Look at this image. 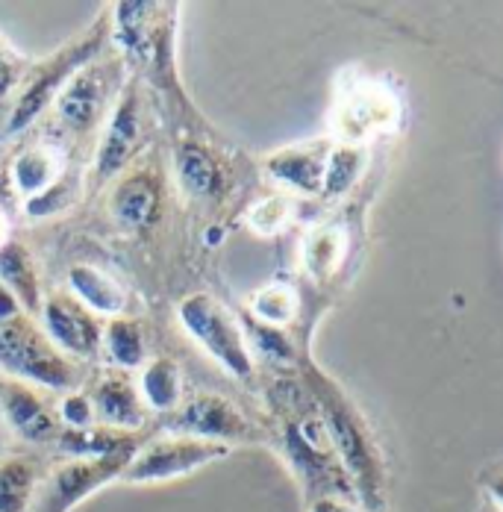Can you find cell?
Segmentation results:
<instances>
[{"label":"cell","mask_w":503,"mask_h":512,"mask_svg":"<svg viewBox=\"0 0 503 512\" xmlns=\"http://www.w3.org/2000/svg\"><path fill=\"white\" fill-rule=\"evenodd\" d=\"M298 377L306 386L315 410L321 415L330 445L339 457L342 471L348 474L359 504L368 512H383L386 507V457L365 415L353 398L312 359L303 354L298 362Z\"/></svg>","instance_id":"obj_1"},{"label":"cell","mask_w":503,"mask_h":512,"mask_svg":"<svg viewBox=\"0 0 503 512\" xmlns=\"http://www.w3.org/2000/svg\"><path fill=\"white\" fill-rule=\"evenodd\" d=\"M109 42V12H101L80 36H74L68 45H62L59 51L51 53L42 62H30L18 92L12 95V103L6 106L3 124H0V136L3 139H15L21 133H27L48 109H51L59 92L65 89V83L86 68L89 62H95Z\"/></svg>","instance_id":"obj_2"},{"label":"cell","mask_w":503,"mask_h":512,"mask_svg":"<svg viewBox=\"0 0 503 512\" xmlns=\"http://www.w3.org/2000/svg\"><path fill=\"white\" fill-rule=\"evenodd\" d=\"M403 124L401 92L383 77L348 68L336 83L330 109V139L342 145L368 148L374 139L398 133Z\"/></svg>","instance_id":"obj_3"},{"label":"cell","mask_w":503,"mask_h":512,"mask_svg":"<svg viewBox=\"0 0 503 512\" xmlns=\"http://www.w3.org/2000/svg\"><path fill=\"white\" fill-rule=\"evenodd\" d=\"M177 321L186 336L215 365H221L236 380H251L256 359L248 345L242 318L209 292H192L177 304Z\"/></svg>","instance_id":"obj_4"},{"label":"cell","mask_w":503,"mask_h":512,"mask_svg":"<svg viewBox=\"0 0 503 512\" xmlns=\"http://www.w3.org/2000/svg\"><path fill=\"white\" fill-rule=\"evenodd\" d=\"M0 374L56 392L77 389L80 383L74 359L65 357L27 312L0 324Z\"/></svg>","instance_id":"obj_5"},{"label":"cell","mask_w":503,"mask_h":512,"mask_svg":"<svg viewBox=\"0 0 503 512\" xmlns=\"http://www.w3.org/2000/svg\"><path fill=\"white\" fill-rule=\"evenodd\" d=\"M127 83L124 77V59H95L86 68H80L65 89L59 92V98L53 103V115H56V127L62 139H80L86 133H92L103 121V112H109V106L115 103L121 86Z\"/></svg>","instance_id":"obj_6"},{"label":"cell","mask_w":503,"mask_h":512,"mask_svg":"<svg viewBox=\"0 0 503 512\" xmlns=\"http://www.w3.org/2000/svg\"><path fill=\"white\" fill-rule=\"evenodd\" d=\"M165 427L168 433L195 436V439H206L224 448L262 445L271 439V433L256 418H251L239 404H233L230 398L218 392H195L183 398L177 410L168 412Z\"/></svg>","instance_id":"obj_7"},{"label":"cell","mask_w":503,"mask_h":512,"mask_svg":"<svg viewBox=\"0 0 503 512\" xmlns=\"http://www.w3.org/2000/svg\"><path fill=\"white\" fill-rule=\"evenodd\" d=\"M230 448L183 436V433H165L159 439L142 442L136 454L130 457L127 468L121 471V483L130 486H151V483H168L180 480L186 474H195L212 462L224 460Z\"/></svg>","instance_id":"obj_8"},{"label":"cell","mask_w":503,"mask_h":512,"mask_svg":"<svg viewBox=\"0 0 503 512\" xmlns=\"http://www.w3.org/2000/svg\"><path fill=\"white\" fill-rule=\"evenodd\" d=\"M142 145H145V98H142V83L133 77L130 83L121 86L118 98L109 106L101 145L92 165L95 183L115 180L124 168H130L133 156L139 154Z\"/></svg>","instance_id":"obj_9"},{"label":"cell","mask_w":503,"mask_h":512,"mask_svg":"<svg viewBox=\"0 0 503 512\" xmlns=\"http://www.w3.org/2000/svg\"><path fill=\"white\" fill-rule=\"evenodd\" d=\"M133 454H112V457H83L65 460L56 465L48 480L36 489V512H71L89 501L103 486L121 480Z\"/></svg>","instance_id":"obj_10"},{"label":"cell","mask_w":503,"mask_h":512,"mask_svg":"<svg viewBox=\"0 0 503 512\" xmlns=\"http://www.w3.org/2000/svg\"><path fill=\"white\" fill-rule=\"evenodd\" d=\"M39 315L45 336L68 359H95L101 354L103 321L68 292H53L42 298Z\"/></svg>","instance_id":"obj_11"},{"label":"cell","mask_w":503,"mask_h":512,"mask_svg":"<svg viewBox=\"0 0 503 512\" xmlns=\"http://www.w3.org/2000/svg\"><path fill=\"white\" fill-rule=\"evenodd\" d=\"M109 12V39L118 42L121 53L133 62H151L159 36L177 21V3L121 0Z\"/></svg>","instance_id":"obj_12"},{"label":"cell","mask_w":503,"mask_h":512,"mask_svg":"<svg viewBox=\"0 0 503 512\" xmlns=\"http://www.w3.org/2000/svg\"><path fill=\"white\" fill-rule=\"evenodd\" d=\"M0 410L6 424L30 445H53L62 433L56 404L33 383L0 374Z\"/></svg>","instance_id":"obj_13"},{"label":"cell","mask_w":503,"mask_h":512,"mask_svg":"<svg viewBox=\"0 0 503 512\" xmlns=\"http://www.w3.org/2000/svg\"><path fill=\"white\" fill-rule=\"evenodd\" d=\"M333 151V139H306L298 145H286L280 151L262 159L265 174L283 186L286 192L298 195V198H321V186H324V171H327V159Z\"/></svg>","instance_id":"obj_14"},{"label":"cell","mask_w":503,"mask_h":512,"mask_svg":"<svg viewBox=\"0 0 503 512\" xmlns=\"http://www.w3.org/2000/svg\"><path fill=\"white\" fill-rule=\"evenodd\" d=\"M162 212V180L156 168L130 165L118 174L109 192V215L127 233H142Z\"/></svg>","instance_id":"obj_15"},{"label":"cell","mask_w":503,"mask_h":512,"mask_svg":"<svg viewBox=\"0 0 503 512\" xmlns=\"http://www.w3.org/2000/svg\"><path fill=\"white\" fill-rule=\"evenodd\" d=\"M95 407V418L103 427H115V430H127V433H139L148 421L151 410L145 407L136 380L130 377V371H118V368H106L101 377L92 383V389H86Z\"/></svg>","instance_id":"obj_16"},{"label":"cell","mask_w":503,"mask_h":512,"mask_svg":"<svg viewBox=\"0 0 503 512\" xmlns=\"http://www.w3.org/2000/svg\"><path fill=\"white\" fill-rule=\"evenodd\" d=\"M353 254V230L348 221L342 218H327L315 227H309V233L301 242V268L303 274L324 286L330 280L339 277V271L348 265Z\"/></svg>","instance_id":"obj_17"},{"label":"cell","mask_w":503,"mask_h":512,"mask_svg":"<svg viewBox=\"0 0 503 512\" xmlns=\"http://www.w3.org/2000/svg\"><path fill=\"white\" fill-rule=\"evenodd\" d=\"M68 295L77 298L83 307L98 318H118L127 315L130 307V289L124 280H118L112 271L92 262H77L68 271Z\"/></svg>","instance_id":"obj_18"},{"label":"cell","mask_w":503,"mask_h":512,"mask_svg":"<svg viewBox=\"0 0 503 512\" xmlns=\"http://www.w3.org/2000/svg\"><path fill=\"white\" fill-rule=\"evenodd\" d=\"M62 171H65V162H62L59 145H36V148L21 151L6 165L3 180L21 201H27L56 183Z\"/></svg>","instance_id":"obj_19"},{"label":"cell","mask_w":503,"mask_h":512,"mask_svg":"<svg viewBox=\"0 0 503 512\" xmlns=\"http://www.w3.org/2000/svg\"><path fill=\"white\" fill-rule=\"evenodd\" d=\"M0 286L24 307L27 315H36L42 309V283L36 271V259L27 251V245L6 239L0 245Z\"/></svg>","instance_id":"obj_20"},{"label":"cell","mask_w":503,"mask_h":512,"mask_svg":"<svg viewBox=\"0 0 503 512\" xmlns=\"http://www.w3.org/2000/svg\"><path fill=\"white\" fill-rule=\"evenodd\" d=\"M53 445L62 457L83 460V457L136 454V448L142 445V436L127 433V430H115V427H103V424H92L83 430H62Z\"/></svg>","instance_id":"obj_21"},{"label":"cell","mask_w":503,"mask_h":512,"mask_svg":"<svg viewBox=\"0 0 503 512\" xmlns=\"http://www.w3.org/2000/svg\"><path fill=\"white\" fill-rule=\"evenodd\" d=\"M174 174L186 198L206 201L221 189V162L201 142H183L174 156Z\"/></svg>","instance_id":"obj_22"},{"label":"cell","mask_w":503,"mask_h":512,"mask_svg":"<svg viewBox=\"0 0 503 512\" xmlns=\"http://www.w3.org/2000/svg\"><path fill=\"white\" fill-rule=\"evenodd\" d=\"M139 395L145 401V407L151 412L177 410L180 401L186 398V383H183V371L171 357H153L142 365V377H139Z\"/></svg>","instance_id":"obj_23"},{"label":"cell","mask_w":503,"mask_h":512,"mask_svg":"<svg viewBox=\"0 0 503 512\" xmlns=\"http://www.w3.org/2000/svg\"><path fill=\"white\" fill-rule=\"evenodd\" d=\"M101 351H106V359L118 371H133L148 362V342H145V327L130 318H106L101 336Z\"/></svg>","instance_id":"obj_24"},{"label":"cell","mask_w":503,"mask_h":512,"mask_svg":"<svg viewBox=\"0 0 503 512\" xmlns=\"http://www.w3.org/2000/svg\"><path fill=\"white\" fill-rule=\"evenodd\" d=\"M298 315H301V295L292 283L283 280L265 283L248 298V318L262 327L286 330L289 324L298 321Z\"/></svg>","instance_id":"obj_25"},{"label":"cell","mask_w":503,"mask_h":512,"mask_svg":"<svg viewBox=\"0 0 503 512\" xmlns=\"http://www.w3.org/2000/svg\"><path fill=\"white\" fill-rule=\"evenodd\" d=\"M365 165H368V148L333 142V151H330V159H327V171H324L321 201H342L345 195H351L356 183L365 174Z\"/></svg>","instance_id":"obj_26"},{"label":"cell","mask_w":503,"mask_h":512,"mask_svg":"<svg viewBox=\"0 0 503 512\" xmlns=\"http://www.w3.org/2000/svg\"><path fill=\"white\" fill-rule=\"evenodd\" d=\"M39 489V468L30 457L0 460V512H30Z\"/></svg>","instance_id":"obj_27"},{"label":"cell","mask_w":503,"mask_h":512,"mask_svg":"<svg viewBox=\"0 0 503 512\" xmlns=\"http://www.w3.org/2000/svg\"><path fill=\"white\" fill-rule=\"evenodd\" d=\"M77 198H80V177H77V171L65 168L59 174V180L51 183L45 192L24 201V212L36 221H42V218H53V215L65 212Z\"/></svg>","instance_id":"obj_28"},{"label":"cell","mask_w":503,"mask_h":512,"mask_svg":"<svg viewBox=\"0 0 503 512\" xmlns=\"http://www.w3.org/2000/svg\"><path fill=\"white\" fill-rule=\"evenodd\" d=\"M292 215H295V201L292 198H283V195H271V198H259L248 206L245 212V221L256 236H277L283 233L289 224H292Z\"/></svg>","instance_id":"obj_29"},{"label":"cell","mask_w":503,"mask_h":512,"mask_svg":"<svg viewBox=\"0 0 503 512\" xmlns=\"http://www.w3.org/2000/svg\"><path fill=\"white\" fill-rule=\"evenodd\" d=\"M56 415H59L62 430H83V427L98 424L92 398H89L86 389H68V392H62V398L56 404Z\"/></svg>","instance_id":"obj_30"},{"label":"cell","mask_w":503,"mask_h":512,"mask_svg":"<svg viewBox=\"0 0 503 512\" xmlns=\"http://www.w3.org/2000/svg\"><path fill=\"white\" fill-rule=\"evenodd\" d=\"M27 68H30V62L15 51V48L3 39V33H0V106L12 101V95L18 92V86H21Z\"/></svg>","instance_id":"obj_31"},{"label":"cell","mask_w":503,"mask_h":512,"mask_svg":"<svg viewBox=\"0 0 503 512\" xmlns=\"http://www.w3.org/2000/svg\"><path fill=\"white\" fill-rule=\"evenodd\" d=\"M306 512H368L356 495L345 492H318L306 495Z\"/></svg>","instance_id":"obj_32"},{"label":"cell","mask_w":503,"mask_h":512,"mask_svg":"<svg viewBox=\"0 0 503 512\" xmlns=\"http://www.w3.org/2000/svg\"><path fill=\"white\" fill-rule=\"evenodd\" d=\"M24 312V307L0 286V324H6V321H12L15 315H21Z\"/></svg>","instance_id":"obj_33"},{"label":"cell","mask_w":503,"mask_h":512,"mask_svg":"<svg viewBox=\"0 0 503 512\" xmlns=\"http://www.w3.org/2000/svg\"><path fill=\"white\" fill-rule=\"evenodd\" d=\"M9 239V215L3 212V206H0V245Z\"/></svg>","instance_id":"obj_34"}]
</instances>
